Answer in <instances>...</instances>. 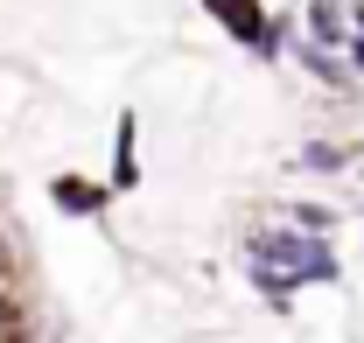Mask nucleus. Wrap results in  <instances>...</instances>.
Instances as JSON below:
<instances>
[{
    "label": "nucleus",
    "instance_id": "obj_1",
    "mask_svg": "<svg viewBox=\"0 0 364 343\" xmlns=\"http://www.w3.org/2000/svg\"><path fill=\"white\" fill-rule=\"evenodd\" d=\"M329 273H336L329 238H309V231H267V238H252V280L273 301H287L301 280H329Z\"/></svg>",
    "mask_w": 364,
    "mask_h": 343
},
{
    "label": "nucleus",
    "instance_id": "obj_2",
    "mask_svg": "<svg viewBox=\"0 0 364 343\" xmlns=\"http://www.w3.org/2000/svg\"><path fill=\"white\" fill-rule=\"evenodd\" d=\"M210 14H218L245 49H267L273 56V28H267V14H259V0H210Z\"/></svg>",
    "mask_w": 364,
    "mask_h": 343
},
{
    "label": "nucleus",
    "instance_id": "obj_3",
    "mask_svg": "<svg viewBox=\"0 0 364 343\" xmlns=\"http://www.w3.org/2000/svg\"><path fill=\"white\" fill-rule=\"evenodd\" d=\"M56 204H63V211H98V204H105V189H98V182H85V175H63V182H56Z\"/></svg>",
    "mask_w": 364,
    "mask_h": 343
},
{
    "label": "nucleus",
    "instance_id": "obj_4",
    "mask_svg": "<svg viewBox=\"0 0 364 343\" xmlns=\"http://www.w3.org/2000/svg\"><path fill=\"white\" fill-rule=\"evenodd\" d=\"M119 182H140V162H134V120H119Z\"/></svg>",
    "mask_w": 364,
    "mask_h": 343
},
{
    "label": "nucleus",
    "instance_id": "obj_5",
    "mask_svg": "<svg viewBox=\"0 0 364 343\" xmlns=\"http://www.w3.org/2000/svg\"><path fill=\"white\" fill-rule=\"evenodd\" d=\"M0 343H21V322H14V308L0 301Z\"/></svg>",
    "mask_w": 364,
    "mask_h": 343
}]
</instances>
